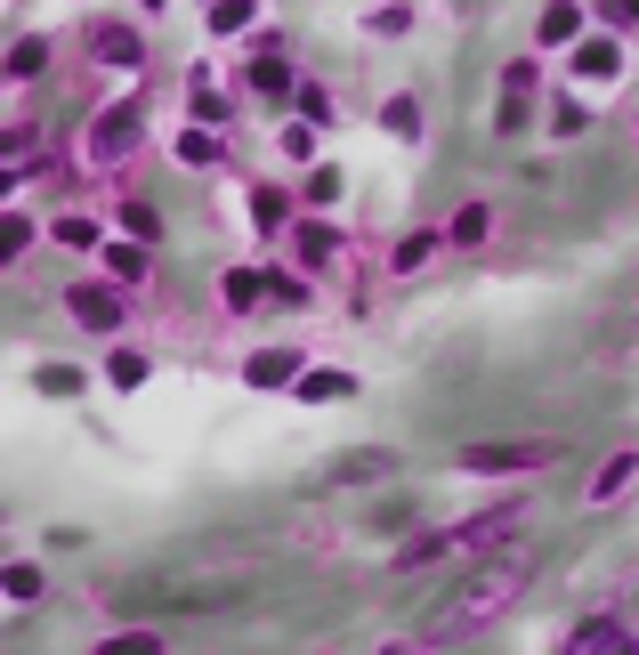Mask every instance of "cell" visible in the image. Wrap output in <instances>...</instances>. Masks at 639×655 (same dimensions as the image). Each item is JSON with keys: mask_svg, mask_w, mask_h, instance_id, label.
<instances>
[{"mask_svg": "<svg viewBox=\"0 0 639 655\" xmlns=\"http://www.w3.org/2000/svg\"><path fill=\"white\" fill-rule=\"evenodd\" d=\"M526 590V550H510V559H493V566H478L453 599L438 607V623H429V640H462V631H478V623H493L510 599Z\"/></svg>", "mask_w": 639, "mask_h": 655, "instance_id": "cell-1", "label": "cell"}, {"mask_svg": "<svg viewBox=\"0 0 639 655\" xmlns=\"http://www.w3.org/2000/svg\"><path fill=\"white\" fill-rule=\"evenodd\" d=\"M519 518H526L519 502H493V510H478L469 526H445V535H421V542H405V550H397V566L462 559V550H493V542H510V535H519Z\"/></svg>", "mask_w": 639, "mask_h": 655, "instance_id": "cell-2", "label": "cell"}, {"mask_svg": "<svg viewBox=\"0 0 639 655\" xmlns=\"http://www.w3.org/2000/svg\"><path fill=\"white\" fill-rule=\"evenodd\" d=\"M567 445H550V437H526V445H469L462 469H478V478H502V469H550Z\"/></svg>", "mask_w": 639, "mask_h": 655, "instance_id": "cell-3", "label": "cell"}, {"mask_svg": "<svg viewBox=\"0 0 639 655\" xmlns=\"http://www.w3.org/2000/svg\"><path fill=\"white\" fill-rule=\"evenodd\" d=\"M130 147H138V106H106L90 130V162H121Z\"/></svg>", "mask_w": 639, "mask_h": 655, "instance_id": "cell-4", "label": "cell"}, {"mask_svg": "<svg viewBox=\"0 0 639 655\" xmlns=\"http://www.w3.org/2000/svg\"><path fill=\"white\" fill-rule=\"evenodd\" d=\"M66 308L90 324V332H114V324H121V292H106V283H73Z\"/></svg>", "mask_w": 639, "mask_h": 655, "instance_id": "cell-5", "label": "cell"}, {"mask_svg": "<svg viewBox=\"0 0 639 655\" xmlns=\"http://www.w3.org/2000/svg\"><path fill=\"white\" fill-rule=\"evenodd\" d=\"M90 57H97V66H121V73H130V66H138V33H121V25H90Z\"/></svg>", "mask_w": 639, "mask_h": 655, "instance_id": "cell-6", "label": "cell"}, {"mask_svg": "<svg viewBox=\"0 0 639 655\" xmlns=\"http://www.w3.org/2000/svg\"><path fill=\"white\" fill-rule=\"evenodd\" d=\"M243 381H252V388H276V381H300V356H292V348H259V356H252V364H243Z\"/></svg>", "mask_w": 639, "mask_h": 655, "instance_id": "cell-7", "label": "cell"}, {"mask_svg": "<svg viewBox=\"0 0 639 655\" xmlns=\"http://www.w3.org/2000/svg\"><path fill=\"white\" fill-rule=\"evenodd\" d=\"M624 647H631L624 623H607V616L600 623H574V655H624Z\"/></svg>", "mask_w": 639, "mask_h": 655, "instance_id": "cell-8", "label": "cell"}, {"mask_svg": "<svg viewBox=\"0 0 639 655\" xmlns=\"http://www.w3.org/2000/svg\"><path fill=\"white\" fill-rule=\"evenodd\" d=\"M300 397H307V405H340V397H357V381L324 364V373H300Z\"/></svg>", "mask_w": 639, "mask_h": 655, "instance_id": "cell-9", "label": "cell"}, {"mask_svg": "<svg viewBox=\"0 0 639 655\" xmlns=\"http://www.w3.org/2000/svg\"><path fill=\"white\" fill-rule=\"evenodd\" d=\"M292 252H300V268H324V259L340 252V235H333V227H316V219H307V227L292 235Z\"/></svg>", "mask_w": 639, "mask_h": 655, "instance_id": "cell-10", "label": "cell"}, {"mask_svg": "<svg viewBox=\"0 0 639 655\" xmlns=\"http://www.w3.org/2000/svg\"><path fill=\"white\" fill-rule=\"evenodd\" d=\"M574 73H591V81L624 73V57H615V40H583V49H574Z\"/></svg>", "mask_w": 639, "mask_h": 655, "instance_id": "cell-11", "label": "cell"}, {"mask_svg": "<svg viewBox=\"0 0 639 655\" xmlns=\"http://www.w3.org/2000/svg\"><path fill=\"white\" fill-rule=\"evenodd\" d=\"M438 243H445V235H405V243H397V259H388V268H397V276H421L429 259H438Z\"/></svg>", "mask_w": 639, "mask_h": 655, "instance_id": "cell-12", "label": "cell"}, {"mask_svg": "<svg viewBox=\"0 0 639 655\" xmlns=\"http://www.w3.org/2000/svg\"><path fill=\"white\" fill-rule=\"evenodd\" d=\"M534 33H543V40H574V33H583V9H574V0H550Z\"/></svg>", "mask_w": 639, "mask_h": 655, "instance_id": "cell-13", "label": "cell"}, {"mask_svg": "<svg viewBox=\"0 0 639 655\" xmlns=\"http://www.w3.org/2000/svg\"><path fill=\"white\" fill-rule=\"evenodd\" d=\"M631 478H639V454H615V461L600 469V478H591V494H600V502H615V494H624Z\"/></svg>", "mask_w": 639, "mask_h": 655, "instance_id": "cell-14", "label": "cell"}, {"mask_svg": "<svg viewBox=\"0 0 639 655\" xmlns=\"http://www.w3.org/2000/svg\"><path fill=\"white\" fill-rule=\"evenodd\" d=\"M486 227H493L486 202H462V211H453V243H486Z\"/></svg>", "mask_w": 639, "mask_h": 655, "instance_id": "cell-15", "label": "cell"}, {"mask_svg": "<svg viewBox=\"0 0 639 655\" xmlns=\"http://www.w3.org/2000/svg\"><path fill=\"white\" fill-rule=\"evenodd\" d=\"M106 268H114V283H138L147 276V252L138 243H106Z\"/></svg>", "mask_w": 639, "mask_h": 655, "instance_id": "cell-16", "label": "cell"}, {"mask_svg": "<svg viewBox=\"0 0 639 655\" xmlns=\"http://www.w3.org/2000/svg\"><path fill=\"white\" fill-rule=\"evenodd\" d=\"M357 478H388V454H348L333 469V486H357Z\"/></svg>", "mask_w": 639, "mask_h": 655, "instance_id": "cell-17", "label": "cell"}, {"mask_svg": "<svg viewBox=\"0 0 639 655\" xmlns=\"http://www.w3.org/2000/svg\"><path fill=\"white\" fill-rule=\"evenodd\" d=\"M40 66H49V40H16V49H9V73L16 81H33Z\"/></svg>", "mask_w": 639, "mask_h": 655, "instance_id": "cell-18", "label": "cell"}, {"mask_svg": "<svg viewBox=\"0 0 639 655\" xmlns=\"http://www.w3.org/2000/svg\"><path fill=\"white\" fill-rule=\"evenodd\" d=\"M267 292H276V283H267V276H252V268H235V276H226V300H235V308H252V300H267Z\"/></svg>", "mask_w": 639, "mask_h": 655, "instance_id": "cell-19", "label": "cell"}, {"mask_svg": "<svg viewBox=\"0 0 639 655\" xmlns=\"http://www.w3.org/2000/svg\"><path fill=\"white\" fill-rule=\"evenodd\" d=\"M106 381H114V388H138V381H147V356H138V348H114Z\"/></svg>", "mask_w": 639, "mask_h": 655, "instance_id": "cell-20", "label": "cell"}, {"mask_svg": "<svg viewBox=\"0 0 639 655\" xmlns=\"http://www.w3.org/2000/svg\"><path fill=\"white\" fill-rule=\"evenodd\" d=\"M381 121H388L397 138H414V130H421V106H414V97H388V114H381Z\"/></svg>", "mask_w": 639, "mask_h": 655, "instance_id": "cell-21", "label": "cell"}, {"mask_svg": "<svg viewBox=\"0 0 639 655\" xmlns=\"http://www.w3.org/2000/svg\"><path fill=\"white\" fill-rule=\"evenodd\" d=\"M252 90H267V97H276V90H292V73H283V57H259V66H252Z\"/></svg>", "mask_w": 639, "mask_h": 655, "instance_id": "cell-22", "label": "cell"}, {"mask_svg": "<svg viewBox=\"0 0 639 655\" xmlns=\"http://www.w3.org/2000/svg\"><path fill=\"white\" fill-rule=\"evenodd\" d=\"M106 655H162L154 631H121V640H106Z\"/></svg>", "mask_w": 639, "mask_h": 655, "instance_id": "cell-23", "label": "cell"}, {"mask_svg": "<svg viewBox=\"0 0 639 655\" xmlns=\"http://www.w3.org/2000/svg\"><path fill=\"white\" fill-rule=\"evenodd\" d=\"M211 25H219V33H243V25H252V0H219Z\"/></svg>", "mask_w": 639, "mask_h": 655, "instance_id": "cell-24", "label": "cell"}, {"mask_svg": "<svg viewBox=\"0 0 639 655\" xmlns=\"http://www.w3.org/2000/svg\"><path fill=\"white\" fill-rule=\"evenodd\" d=\"M40 388H49V397H73L81 373H73V364H40Z\"/></svg>", "mask_w": 639, "mask_h": 655, "instance_id": "cell-25", "label": "cell"}, {"mask_svg": "<svg viewBox=\"0 0 639 655\" xmlns=\"http://www.w3.org/2000/svg\"><path fill=\"white\" fill-rule=\"evenodd\" d=\"M252 219H259V227H283V195L259 187V195H252Z\"/></svg>", "mask_w": 639, "mask_h": 655, "instance_id": "cell-26", "label": "cell"}, {"mask_svg": "<svg viewBox=\"0 0 639 655\" xmlns=\"http://www.w3.org/2000/svg\"><path fill=\"white\" fill-rule=\"evenodd\" d=\"M25 243H33V227H25V219H16V211H9V219H0V252H9V259H16V252H25Z\"/></svg>", "mask_w": 639, "mask_h": 655, "instance_id": "cell-27", "label": "cell"}, {"mask_svg": "<svg viewBox=\"0 0 639 655\" xmlns=\"http://www.w3.org/2000/svg\"><path fill=\"white\" fill-rule=\"evenodd\" d=\"M9 599H40V575H33V566H9Z\"/></svg>", "mask_w": 639, "mask_h": 655, "instance_id": "cell-28", "label": "cell"}, {"mask_svg": "<svg viewBox=\"0 0 639 655\" xmlns=\"http://www.w3.org/2000/svg\"><path fill=\"white\" fill-rule=\"evenodd\" d=\"M219 147H211V138H202V130H187V138H178V162H211Z\"/></svg>", "mask_w": 639, "mask_h": 655, "instance_id": "cell-29", "label": "cell"}, {"mask_svg": "<svg viewBox=\"0 0 639 655\" xmlns=\"http://www.w3.org/2000/svg\"><path fill=\"white\" fill-rule=\"evenodd\" d=\"M583 130H591V114H583V106L567 97V106H559V138H583Z\"/></svg>", "mask_w": 639, "mask_h": 655, "instance_id": "cell-30", "label": "cell"}, {"mask_svg": "<svg viewBox=\"0 0 639 655\" xmlns=\"http://www.w3.org/2000/svg\"><path fill=\"white\" fill-rule=\"evenodd\" d=\"M600 9L615 16V25H639V0H600Z\"/></svg>", "mask_w": 639, "mask_h": 655, "instance_id": "cell-31", "label": "cell"}]
</instances>
